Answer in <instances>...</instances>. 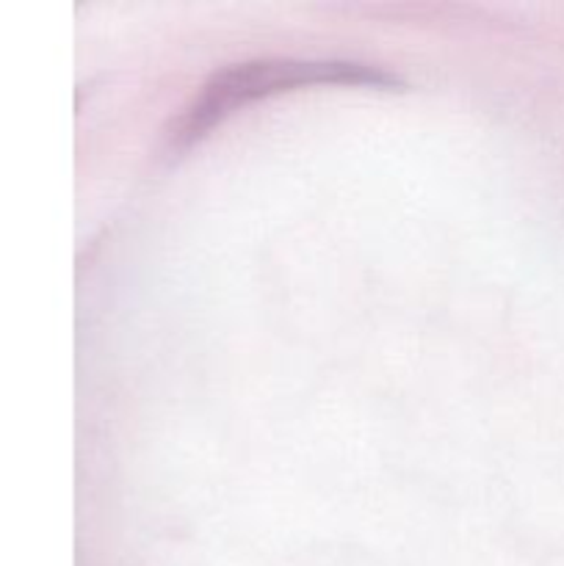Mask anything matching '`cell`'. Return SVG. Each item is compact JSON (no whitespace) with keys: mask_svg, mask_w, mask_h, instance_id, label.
<instances>
[{"mask_svg":"<svg viewBox=\"0 0 564 566\" xmlns=\"http://www.w3.org/2000/svg\"><path fill=\"white\" fill-rule=\"evenodd\" d=\"M315 83H352V86H396L398 77L374 70L365 64H348V61H293V59H260L232 64L216 72L202 92L194 97L186 114L177 119L175 138L177 144L194 142L202 136L210 125L224 119L227 114L238 111L252 99L269 97L282 88L315 86Z\"/></svg>","mask_w":564,"mask_h":566,"instance_id":"cell-1","label":"cell"}]
</instances>
